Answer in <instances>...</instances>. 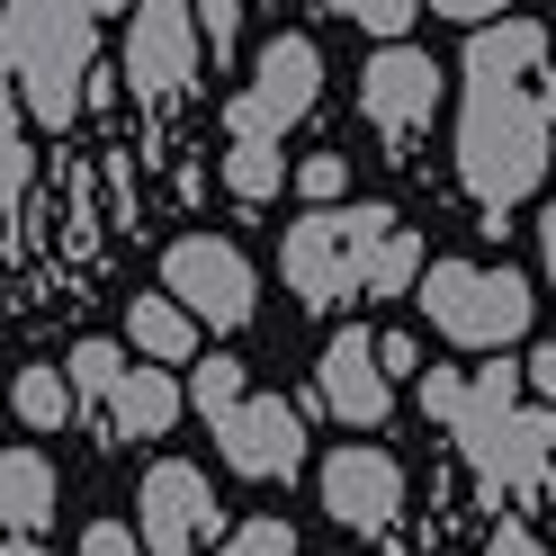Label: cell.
Returning a JSON list of instances; mask_svg holds the SVG:
<instances>
[{"label":"cell","instance_id":"36","mask_svg":"<svg viewBox=\"0 0 556 556\" xmlns=\"http://www.w3.org/2000/svg\"><path fill=\"white\" fill-rule=\"evenodd\" d=\"M81 10H117V0H81Z\"/></svg>","mask_w":556,"mask_h":556},{"label":"cell","instance_id":"1","mask_svg":"<svg viewBox=\"0 0 556 556\" xmlns=\"http://www.w3.org/2000/svg\"><path fill=\"white\" fill-rule=\"evenodd\" d=\"M547 126H556V81H467L458 109V180L484 216H511L547 180Z\"/></svg>","mask_w":556,"mask_h":556},{"label":"cell","instance_id":"11","mask_svg":"<svg viewBox=\"0 0 556 556\" xmlns=\"http://www.w3.org/2000/svg\"><path fill=\"white\" fill-rule=\"evenodd\" d=\"M315 404H332L351 431H377V422L395 413V377L377 368V332L351 324V332L324 341V359H315Z\"/></svg>","mask_w":556,"mask_h":556},{"label":"cell","instance_id":"6","mask_svg":"<svg viewBox=\"0 0 556 556\" xmlns=\"http://www.w3.org/2000/svg\"><path fill=\"white\" fill-rule=\"evenodd\" d=\"M315 99H324V54H315V37H296V27H288V37H269V46L252 54V90L225 109V126L278 144V135L315 109Z\"/></svg>","mask_w":556,"mask_h":556},{"label":"cell","instance_id":"13","mask_svg":"<svg viewBox=\"0 0 556 556\" xmlns=\"http://www.w3.org/2000/svg\"><path fill=\"white\" fill-rule=\"evenodd\" d=\"M547 73V27L539 18H484L467 37V81H530Z\"/></svg>","mask_w":556,"mask_h":556},{"label":"cell","instance_id":"29","mask_svg":"<svg viewBox=\"0 0 556 556\" xmlns=\"http://www.w3.org/2000/svg\"><path fill=\"white\" fill-rule=\"evenodd\" d=\"M189 10H198V27H206V46H233V27H242V0H189Z\"/></svg>","mask_w":556,"mask_h":556},{"label":"cell","instance_id":"28","mask_svg":"<svg viewBox=\"0 0 556 556\" xmlns=\"http://www.w3.org/2000/svg\"><path fill=\"white\" fill-rule=\"evenodd\" d=\"M81 556H144V539H135L126 520H90V530H81Z\"/></svg>","mask_w":556,"mask_h":556},{"label":"cell","instance_id":"16","mask_svg":"<svg viewBox=\"0 0 556 556\" xmlns=\"http://www.w3.org/2000/svg\"><path fill=\"white\" fill-rule=\"evenodd\" d=\"M126 341L153 368H180V359H198V315H189L180 296H135L126 305Z\"/></svg>","mask_w":556,"mask_h":556},{"label":"cell","instance_id":"4","mask_svg":"<svg viewBox=\"0 0 556 556\" xmlns=\"http://www.w3.org/2000/svg\"><path fill=\"white\" fill-rule=\"evenodd\" d=\"M162 296H180L206 332H242L252 305H261V278H252V261H242L225 233H180L162 252Z\"/></svg>","mask_w":556,"mask_h":556},{"label":"cell","instance_id":"20","mask_svg":"<svg viewBox=\"0 0 556 556\" xmlns=\"http://www.w3.org/2000/svg\"><path fill=\"white\" fill-rule=\"evenodd\" d=\"M63 377H73V404H109L117 377H126V351H117V341H73Z\"/></svg>","mask_w":556,"mask_h":556},{"label":"cell","instance_id":"12","mask_svg":"<svg viewBox=\"0 0 556 556\" xmlns=\"http://www.w3.org/2000/svg\"><path fill=\"white\" fill-rule=\"evenodd\" d=\"M547 448H556V413L547 404H511L484 440H467V467L494 484V494H520V484L547 467Z\"/></svg>","mask_w":556,"mask_h":556},{"label":"cell","instance_id":"26","mask_svg":"<svg viewBox=\"0 0 556 556\" xmlns=\"http://www.w3.org/2000/svg\"><path fill=\"white\" fill-rule=\"evenodd\" d=\"M216 556H296V530H288V520H242Z\"/></svg>","mask_w":556,"mask_h":556},{"label":"cell","instance_id":"7","mask_svg":"<svg viewBox=\"0 0 556 556\" xmlns=\"http://www.w3.org/2000/svg\"><path fill=\"white\" fill-rule=\"evenodd\" d=\"M315 484H324V511H332L351 539H387L395 511H404V467L387 458V448H368V440H341Z\"/></svg>","mask_w":556,"mask_h":556},{"label":"cell","instance_id":"21","mask_svg":"<svg viewBox=\"0 0 556 556\" xmlns=\"http://www.w3.org/2000/svg\"><path fill=\"white\" fill-rule=\"evenodd\" d=\"M404 288H422V233L413 225H395L368 261V296H404Z\"/></svg>","mask_w":556,"mask_h":556},{"label":"cell","instance_id":"27","mask_svg":"<svg viewBox=\"0 0 556 556\" xmlns=\"http://www.w3.org/2000/svg\"><path fill=\"white\" fill-rule=\"evenodd\" d=\"M413 387H422V413H431V422H448V413H458V387H467V368H422Z\"/></svg>","mask_w":556,"mask_h":556},{"label":"cell","instance_id":"34","mask_svg":"<svg viewBox=\"0 0 556 556\" xmlns=\"http://www.w3.org/2000/svg\"><path fill=\"white\" fill-rule=\"evenodd\" d=\"M539 252H547V278H556V206L539 216Z\"/></svg>","mask_w":556,"mask_h":556},{"label":"cell","instance_id":"15","mask_svg":"<svg viewBox=\"0 0 556 556\" xmlns=\"http://www.w3.org/2000/svg\"><path fill=\"white\" fill-rule=\"evenodd\" d=\"M0 520L18 539H46V520H54V458L46 448H0Z\"/></svg>","mask_w":556,"mask_h":556},{"label":"cell","instance_id":"18","mask_svg":"<svg viewBox=\"0 0 556 556\" xmlns=\"http://www.w3.org/2000/svg\"><path fill=\"white\" fill-rule=\"evenodd\" d=\"M10 413L27 431H63V422H73V377H63V368H18Z\"/></svg>","mask_w":556,"mask_h":556},{"label":"cell","instance_id":"35","mask_svg":"<svg viewBox=\"0 0 556 556\" xmlns=\"http://www.w3.org/2000/svg\"><path fill=\"white\" fill-rule=\"evenodd\" d=\"M0 556H46V547H37V539H18V530H10V547H0Z\"/></svg>","mask_w":556,"mask_h":556},{"label":"cell","instance_id":"14","mask_svg":"<svg viewBox=\"0 0 556 556\" xmlns=\"http://www.w3.org/2000/svg\"><path fill=\"white\" fill-rule=\"evenodd\" d=\"M180 387H170V368H126L117 395H109V431L117 440H162L170 422H180Z\"/></svg>","mask_w":556,"mask_h":556},{"label":"cell","instance_id":"2","mask_svg":"<svg viewBox=\"0 0 556 556\" xmlns=\"http://www.w3.org/2000/svg\"><path fill=\"white\" fill-rule=\"evenodd\" d=\"M422 315H431L440 341H458V351H511V341L539 324V296H530V278L503 269V261H431L422 269Z\"/></svg>","mask_w":556,"mask_h":556},{"label":"cell","instance_id":"30","mask_svg":"<svg viewBox=\"0 0 556 556\" xmlns=\"http://www.w3.org/2000/svg\"><path fill=\"white\" fill-rule=\"evenodd\" d=\"M377 368H387V377H422V351H413V332H377Z\"/></svg>","mask_w":556,"mask_h":556},{"label":"cell","instance_id":"9","mask_svg":"<svg viewBox=\"0 0 556 556\" xmlns=\"http://www.w3.org/2000/svg\"><path fill=\"white\" fill-rule=\"evenodd\" d=\"M126 81H135V99H180L198 81V10L189 0H135Z\"/></svg>","mask_w":556,"mask_h":556},{"label":"cell","instance_id":"17","mask_svg":"<svg viewBox=\"0 0 556 556\" xmlns=\"http://www.w3.org/2000/svg\"><path fill=\"white\" fill-rule=\"evenodd\" d=\"M511 404H520V368H503V359H494V368H467L458 413H448V440H458V448H467V440H484Z\"/></svg>","mask_w":556,"mask_h":556},{"label":"cell","instance_id":"32","mask_svg":"<svg viewBox=\"0 0 556 556\" xmlns=\"http://www.w3.org/2000/svg\"><path fill=\"white\" fill-rule=\"evenodd\" d=\"M520 387H539V395H556V341H547V351H530V359H520Z\"/></svg>","mask_w":556,"mask_h":556},{"label":"cell","instance_id":"8","mask_svg":"<svg viewBox=\"0 0 556 556\" xmlns=\"http://www.w3.org/2000/svg\"><path fill=\"white\" fill-rule=\"evenodd\" d=\"M359 117L387 135V144H413L440 117V63L422 46H377L359 73Z\"/></svg>","mask_w":556,"mask_h":556},{"label":"cell","instance_id":"5","mask_svg":"<svg viewBox=\"0 0 556 556\" xmlns=\"http://www.w3.org/2000/svg\"><path fill=\"white\" fill-rule=\"evenodd\" d=\"M216 530H225V503L206 484V467L153 458L144 484H135V539H144V556H198Z\"/></svg>","mask_w":556,"mask_h":556},{"label":"cell","instance_id":"23","mask_svg":"<svg viewBox=\"0 0 556 556\" xmlns=\"http://www.w3.org/2000/svg\"><path fill=\"white\" fill-rule=\"evenodd\" d=\"M332 18H351V27H368L377 46H404V27L422 18V0H324Z\"/></svg>","mask_w":556,"mask_h":556},{"label":"cell","instance_id":"31","mask_svg":"<svg viewBox=\"0 0 556 556\" xmlns=\"http://www.w3.org/2000/svg\"><path fill=\"white\" fill-rule=\"evenodd\" d=\"M431 10H440V18H458V27H484V18H503L511 0H431Z\"/></svg>","mask_w":556,"mask_h":556},{"label":"cell","instance_id":"22","mask_svg":"<svg viewBox=\"0 0 556 556\" xmlns=\"http://www.w3.org/2000/svg\"><path fill=\"white\" fill-rule=\"evenodd\" d=\"M27 135H18V99H10V63H0V216L27 198Z\"/></svg>","mask_w":556,"mask_h":556},{"label":"cell","instance_id":"19","mask_svg":"<svg viewBox=\"0 0 556 556\" xmlns=\"http://www.w3.org/2000/svg\"><path fill=\"white\" fill-rule=\"evenodd\" d=\"M278 180H288V162H278V144H261V135H233V153H225V189L242 206H269Z\"/></svg>","mask_w":556,"mask_h":556},{"label":"cell","instance_id":"25","mask_svg":"<svg viewBox=\"0 0 556 556\" xmlns=\"http://www.w3.org/2000/svg\"><path fill=\"white\" fill-rule=\"evenodd\" d=\"M288 180H296L305 198H315V206H332L341 189H351V162H341V153H305V162L288 170Z\"/></svg>","mask_w":556,"mask_h":556},{"label":"cell","instance_id":"33","mask_svg":"<svg viewBox=\"0 0 556 556\" xmlns=\"http://www.w3.org/2000/svg\"><path fill=\"white\" fill-rule=\"evenodd\" d=\"M484 556H547L530 530H494V539H484Z\"/></svg>","mask_w":556,"mask_h":556},{"label":"cell","instance_id":"10","mask_svg":"<svg viewBox=\"0 0 556 556\" xmlns=\"http://www.w3.org/2000/svg\"><path fill=\"white\" fill-rule=\"evenodd\" d=\"M225 440V467L233 476H261V484H288L305 467V422H296V404H278V395H242L225 422H206Z\"/></svg>","mask_w":556,"mask_h":556},{"label":"cell","instance_id":"3","mask_svg":"<svg viewBox=\"0 0 556 556\" xmlns=\"http://www.w3.org/2000/svg\"><path fill=\"white\" fill-rule=\"evenodd\" d=\"M395 233V206H315L305 225H288V242H278V269H288V288L315 305V315H332V305H351V288H368V261L377 242Z\"/></svg>","mask_w":556,"mask_h":556},{"label":"cell","instance_id":"24","mask_svg":"<svg viewBox=\"0 0 556 556\" xmlns=\"http://www.w3.org/2000/svg\"><path fill=\"white\" fill-rule=\"evenodd\" d=\"M252 395V377H242V359H206L198 377H189V404L206 413V422H225V413Z\"/></svg>","mask_w":556,"mask_h":556}]
</instances>
